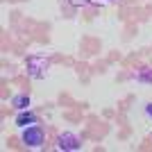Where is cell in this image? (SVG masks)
Masks as SVG:
<instances>
[{"mask_svg": "<svg viewBox=\"0 0 152 152\" xmlns=\"http://www.w3.org/2000/svg\"><path fill=\"white\" fill-rule=\"evenodd\" d=\"M20 141H23V145L30 148V150H39V148H43V143H45V132L39 125L25 127V129H20Z\"/></svg>", "mask_w": 152, "mask_h": 152, "instance_id": "obj_1", "label": "cell"}, {"mask_svg": "<svg viewBox=\"0 0 152 152\" xmlns=\"http://www.w3.org/2000/svg\"><path fill=\"white\" fill-rule=\"evenodd\" d=\"M48 68H50V59H48V57H41V55H32V57H27V73H30L34 80H41Z\"/></svg>", "mask_w": 152, "mask_h": 152, "instance_id": "obj_2", "label": "cell"}, {"mask_svg": "<svg viewBox=\"0 0 152 152\" xmlns=\"http://www.w3.org/2000/svg\"><path fill=\"white\" fill-rule=\"evenodd\" d=\"M57 150L61 152H77L82 150V139L73 132H61L57 136Z\"/></svg>", "mask_w": 152, "mask_h": 152, "instance_id": "obj_3", "label": "cell"}, {"mask_svg": "<svg viewBox=\"0 0 152 152\" xmlns=\"http://www.w3.org/2000/svg\"><path fill=\"white\" fill-rule=\"evenodd\" d=\"M16 127L18 129H25V127H32V125H37L39 123V116L32 111V109H25V111H18L16 114Z\"/></svg>", "mask_w": 152, "mask_h": 152, "instance_id": "obj_4", "label": "cell"}, {"mask_svg": "<svg viewBox=\"0 0 152 152\" xmlns=\"http://www.w3.org/2000/svg\"><path fill=\"white\" fill-rule=\"evenodd\" d=\"M12 107L16 109V111H25V109H30L32 107V98L27 93H16V95H12Z\"/></svg>", "mask_w": 152, "mask_h": 152, "instance_id": "obj_5", "label": "cell"}, {"mask_svg": "<svg viewBox=\"0 0 152 152\" xmlns=\"http://www.w3.org/2000/svg\"><path fill=\"white\" fill-rule=\"evenodd\" d=\"M132 77L136 80V82H148V84H152V68H139Z\"/></svg>", "mask_w": 152, "mask_h": 152, "instance_id": "obj_6", "label": "cell"}, {"mask_svg": "<svg viewBox=\"0 0 152 152\" xmlns=\"http://www.w3.org/2000/svg\"><path fill=\"white\" fill-rule=\"evenodd\" d=\"M143 111H145V118H148V121H152V102H148L145 107H143Z\"/></svg>", "mask_w": 152, "mask_h": 152, "instance_id": "obj_7", "label": "cell"}, {"mask_svg": "<svg viewBox=\"0 0 152 152\" xmlns=\"http://www.w3.org/2000/svg\"><path fill=\"white\" fill-rule=\"evenodd\" d=\"M107 2H114V0H107Z\"/></svg>", "mask_w": 152, "mask_h": 152, "instance_id": "obj_8", "label": "cell"}]
</instances>
